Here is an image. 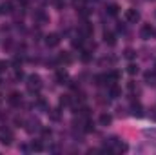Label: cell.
I'll return each instance as SVG.
<instances>
[{
	"label": "cell",
	"instance_id": "cell-1",
	"mask_svg": "<svg viewBox=\"0 0 156 155\" xmlns=\"http://www.w3.org/2000/svg\"><path fill=\"white\" fill-rule=\"evenodd\" d=\"M27 89L31 91V93H38L40 89H42V78H40V75H37V73H33V75H29L27 77Z\"/></svg>",
	"mask_w": 156,
	"mask_h": 155
},
{
	"label": "cell",
	"instance_id": "cell-2",
	"mask_svg": "<svg viewBox=\"0 0 156 155\" xmlns=\"http://www.w3.org/2000/svg\"><path fill=\"white\" fill-rule=\"evenodd\" d=\"M13 141H15V135H13V131H11L9 128L2 126V128H0V142H2L4 146H9Z\"/></svg>",
	"mask_w": 156,
	"mask_h": 155
},
{
	"label": "cell",
	"instance_id": "cell-3",
	"mask_svg": "<svg viewBox=\"0 0 156 155\" xmlns=\"http://www.w3.org/2000/svg\"><path fill=\"white\" fill-rule=\"evenodd\" d=\"M156 31H154V28L151 26V24H144L142 26V29H140V37L144 40H149V39H153V35H154Z\"/></svg>",
	"mask_w": 156,
	"mask_h": 155
},
{
	"label": "cell",
	"instance_id": "cell-4",
	"mask_svg": "<svg viewBox=\"0 0 156 155\" xmlns=\"http://www.w3.org/2000/svg\"><path fill=\"white\" fill-rule=\"evenodd\" d=\"M40 130H42V126H40L38 119H29L26 122V131L27 133H35V131H40Z\"/></svg>",
	"mask_w": 156,
	"mask_h": 155
},
{
	"label": "cell",
	"instance_id": "cell-5",
	"mask_svg": "<svg viewBox=\"0 0 156 155\" xmlns=\"http://www.w3.org/2000/svg\"><path fill=\"white\" fill-rule=\"evenodd\" d=\"M78 35H82L83 39H89L93 35V26L89 22H82V26L78 28Z\"/></svg>",
	"mask_w": 156,
	"mask_h": 155
},
{
	"label": "cell",
	"instance_id": "cell-6",
	"mask_svg": "<svg viewBox=\"0 0 156 155\" xmlns=\"http://www.w3.org/2000/svg\"><path fill=\"white\" fill-rule=\"evenodd\" d=\"M60 44V35L58 33H49L45 35V46L47 47H56Z\"/></svg>",
	"mask_w": 156,
	"mask_h": 155
},
{
	"label": "cell",
	"instance_id": "cell-7",
	"mask_svg": "<svg viewBox=\"0 0 156 155\" xmlns=\"http://www.w3.org/2000/svg\"><path fill=\"white\" fill-rule=\"evenodd\" d=\"M125 20L129 24H136V22H140V13L136 9H127L125 11Z\"/></svg>",
	"mask_w": 156,
	"mask_h": 155
},
{
	"label": "cell",
	"instance_id": "cell-8",
	"mask_svg": "<svg viewBox=\"0 0 156 155\" xmlns=\"http://www.w3.org/2000/svg\"><path fill=\"white\" fill-rule=\"evenodd\" d=\"M7 102H9L11 106H15V108H16V106H20V104H22V95H20L18 91H11V93H9V97H7Z\"/></svg>",
	"mask_w": 156,
	"mask_h": 155
},
{
	"label": "cell",
	"instance_id": "cell-9",
	"mask_svg": "<svg viewBox=\"0 0 156 155\" xmlns=\"http://www.w3.org/2000/svg\"><path fill=\"white\" fill-rule=\"evenodd\" d=\"M33 18H35V22H37V24H45V22L49 20V17L45 15V11H44V9H37V11L33 13Z\"/></svg>",
	"mask_w": 156,
	"mask_h": 155
},
{
	"label": "cell",
	"instance_id": "cell-10",
	"mask_svg": "<svg viewBox=\"0 0 156 155\" xmlns=\"http://www.w3.org/2000/svg\"><path fill=\"white\" fill-rule=\"evenodd\" d=\"M55 78H56L58 84H69V82H67V80H69V73H67L66 70H56Z\"/></svg>",
	"mask_w": 156,
	"mask_h": 155
},
{
	"label": "cell",
	"instance_id": "cell-11",
	"mask_svg": "<svg viewBox=\"0 0 156 155\" xmlns=\"http://www.w3.org/2000/svg\"><path fill=\"white\" fill-rule=\"evenodd\" d=\"M131 115L138 117V119H140V117H144V108H142V104H140L138 100L131 104Z\"/></svg>",
	"mask_w": 156,
	"mask_h": 155
},
{
	"label": "cell",
	"instance_id": "cell-12",
	"mask_svg": "<svg viewBox=\"0 0 156 155\" xmlns=\"http://www.w3.org/2000/svg\"><path fill=\"white\" fill-rule=\"evenodd\" d=\"M56 60H58V64H71L73 62V57L67 53V51H62V53H58V57H56Z\"/></svg>",
	"mask_w": 156,
	"mask_h": 155
},
{
	"label": "cell",
	"instance_id": "cell-13",
	"mask_svg": "<svg viewBox=\"0 0 156 155\" xmlns=\"http://www.w3.org/2000/svg\"><path fill=\"white\" fill-rule=\"evenodd\" d=\"M105 77H107V86H111V84H116L118 80H120V71L116 70H113V71H109V73H105Z\"/></svg>",
	"mask_w": 156,
	"mask_h": 155
},
{
	"label": "cell",
	"instance_id": "cell-14",
	"mask_svg": "<svg viewBox=\"0 0 156 155\" xmlns=\"http://www.w3.org/2000/svg\"><path fill=\"white\" fill-rule=\"evenodd\" d=\"M107 93H109L111 99H118V97L122 95V91H120V88H118L116 84H111V86L107 88Z\"/></svg>",
	"mask_w": 156,
	"mask_h": 155
},
{
	"label": "cell",
	"instance_id": "cell-15",
	"mask_svg": "<svg viewBox=\"0 0 156 155\" xmlns=\"http://www.w3.org/2000/svg\"><path fill=\"white\" fill-rule=\"evenodd\" d=\"M144 78L149 86H156V71H145Z\"/></svg>",
	"mask_w": 156,
	"mask_h": 155
},
{
	"label": "cell",
	"instance_id": "cell-16",
	"mask_svg": "<svg viewBox=\"0 0 156 155\" xmlns=\"http://www.w3.org/2000/svg\"><path fill=\"white\" fill-rule=\"evenodd\" d=\"M105 13H107L109 17H116L118 13H120V7H118L116 4H109V6L105 7Z\"/></svg>",
	"mask_w": 156,
	"mask_h": 155
},
{
	"label": "cell",
	"instance_id": "cell-17",
	"mask_svg": "<svg viewBox=\"0 0 156 155\" xmlns=\"http://www.w3.org/2000/svg\"><path fill=\"white\" fill-rule=\"evenodd\" d=\"M13 2L11 0H7V2H4L2 6H0V13H13Z\"/></svg>",
	"mask_w": 156,
	"mask_h": 155
},
{
	"label": "cell",
	"instance_id": "cell-18",
	"mask_svg": "<svg viewBox=\"0 0 156 155\" xmlns=\"http://www.w3.org/2000/svg\"><path fill=\"white\" fill-rule=\"evenodd\" d=\"M83 37H82V35H78V37H75V39H73V42H71V44H73V47H75V49H83Z\"/></svg>",
	"mask_w": 156,
	"mask_h": 155
},
{
	"label": "cell",
	"instance_id": "cell-19",
	"mask_svg": "<svg viewBox=\"0 0 156 155\" xmlns=\"http://www.w3.org/2000/svg\"><path fill=\"white\" fill-rule=\"evenodd\" d=\"M98 120H100V124H102V126H109V124L113 122V117L109 115V113H102Z\"/></svg>",
	"mask_w": 156,
	"mask_h": 155
},
{
	"label": "cell",
	"instance_id": "cell-20",
	"mask_svg": "<svg viewBox=\"0 0 156 155\" xmlns=\"http://www.w3.org/2000/svg\"><path fill=\"white\" fill-rule=\"evenodd\" d=\"M80 59H82V62H91L93 55H91L89 49H82V51H80Z\"/></svg>",
	"mask_w": 156,
	"mask_h": 155
},
{
	"label": "cell",
	"instance_id": "cell-21",
	"mask_svg": "<svg viewBox=\"0 0 156 155\" xmlns=\"http://www.w3.org/2000/svg\"><path fill=\"white\" fill-rule=\"evenodd\" d=\"M104 39H105V44H109V46H115L116 44V35L115 33H105Z\"/></svg>",
	"mask_w": 156,
	"mask_h": 155
},
{
	"label": "cell",
	"instance_id": "cell-22",
	"mask_svg": "<svg viewBox=\"0 0 156 155\" xmlns=\"http://www.w3.org/2000/svg\"><path fill=\"white\" fill-rule=\"evenodd\" d=\"M83 131L85 133H91V131H94V124H93V120L87 117V120H85V124H83Z\"/></svg>",
	"mask_w": 156,
	"mask_h": 155
},
{
	"label": "cell",
	"instance_id": "cell-23",
	"mask_svg": "<svg viewBox=\"0 0 156 155\" xmlns=\"http://www.w3.org/2000/svg\"><path fill=\"white\" fill-rule=\"evenodd\" d=\"M123 57H125L127 60H133V59L136 57V51H134V49H131V47H127V49L123 51Z\"/></svg>",
	"mask_w": 156,
	"mask_h": 155
},
{
	"label": "cell",
	"instance_id": "cell-24",
	"mask_svg": "<svg viewBox=\"0 0 156 155\" xmlns=\"http://www.w3.org/2000/svg\"><path fill=\"white\" fill-rule=\"evenodd\" d=\"M94 84H96V86L107 84V77H105V75H96V77H94Z\"/></svg>",
	"mask_w": 156,
	"mask_h": 155
},
{
	"label": "cell",
	"instance_id": "cell-25",
	"mask_svg": "<svg viewBox=\"0 0 156 155\" xmlns=\"http://www.w3.org/2000/svg\"><path fill=\"white\" fill-rule=\"evenodd\" d=\"M60 106H71V97L69 95H62L60 97Z\"/></svg>",
	"mask_w": 156,
	"mask_h": 155
},
{
	"label": "cell",
	"instance_id": "cell-26",
	"mask_svg": "<svg viewBox=\"0 0 156 155\" xmlns=\"http://www.w3.org/2000/svg\"><path fill=\"white\" fill-rule=\"evenodd\" d=\"M31 150H33V152H42V150H44V146H42V142H40V141H33V142H31Z\"/></svg>",
	"mask_w": 156,
	"mask_h": 155
},
{
	"label": "cell",
	"instance_id": "cell-27",
	"mask_svg": "<svg viewBox=\"0 0 156 155\" xmlns=\"http://www.w3.org/2000/svg\"><path fill=\"white\" fill-rule=\"evenodd\" d=\"M138 71H140V70H138L136 64H129V66H127V73H129V75H136Z\"/></svg>",
	"mask_w": 156,
	"mask_h": 155
},
{
	"label": "cell",
	"instance_id": "cell-28",
	"mask_svg": "<svg viewBox=\"0 0 156 155\" xmlns=\"http://www.w3.org/2000/svg\"><path fill=\"white\" fill-rule=\"evenodd\" d=\"M42 135H44V139H49L53 135V130L51 128H42Z\"/></svg>",
	"mask_w": 156,
	"mask_h": 155
},
{
	"label": "cell",
	"instance_id": "cell-29",
	"mask_svg": "<svg viewBox=\"0 0 156 155\" xmlns=\"http://www.w3.org/2000/svg\"><path fill=\"white\" fill-rule=\"evenodd\" d=\"M47 113H49V117H51L53 120H58V119H60V113H58V110H49Z\"/></svg>",
	"mask_w": 156,
	"mask_h": 155
},
{
	"label": "cell",
	"instance_id": "cell-30",
	"mask_svg": "<svg viewBox=\"0 0 156 155\" xmlns=\"http://www.w3.org/2000/svg\"><path fill=\"white\" fill-rule=\"evenodd\" d=\"M15 77H16V78H24V71L18 68V70H16V73H15Z\"/></svg>",
	"mask_w": 156,
	"mask_h": 155
},
{
	"label": "cell",
	"instance_id": "cell-31",
	"mask_svg": "<svg viewBox=\"0 0 156 155\" xmlns=\"http://www.w3.org/2000/svg\"><path fill=\"white\" fill-rule=\"evenodd\" d=\"M5 70H7V64H5L4 60H0V73H2V71H5Z\"/></svg>",
	"mask_w": 156,
	"mask_h": 155
},
{
	"label": "cell",
	"instance_id": "cell-32",
	"mask_svg": "<svg viewBox=\"0 0 156 155\" xmlns=\"http://www.w3.org/2000/svg\"><path fill=\"white\" fill-rule=\"evenodd\" d=\"M13 46V42H11V39H7L5 42H4V47H11Z\"/></svg>",
	"mask_w": 156,
	"mask_h": 155
},
{
	"label": "cell",
	"instance_id": "cell-33",
	"mask_svg": "<svg viewBox=\"0 0 156 155\" xmlns=\"http://www.w3.org/2000/svg\"><path fill=\"white\" fill-rule=\"evenodd\" d=\"M145 135H156V130H153V131L151 130H145Z\"/></svg>",
	"mask_w": 156,
	"mask_h": 155
},
{
	"label": "cell",
	"instance_id": "cell-34",
	"mask_svg": "<svg viewBox=\"0 0 156 155\" xmlns=\"http://www.w3.org/2000/svg\"><path fill=\"white\" fill-rule=\"evenodd\" d=\"M0 104H2V95H0Z\"/></svg>",
	"mask_w": 156,
	"mask_h": 155
}]
</instances>
